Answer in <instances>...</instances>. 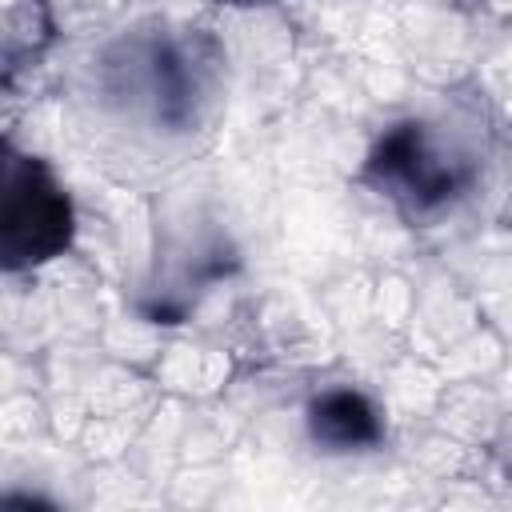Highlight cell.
I'll return each mask as SVG.
<instances>
[{
  "label": "cell",
  "mask_w": 512,
  "mask_h": 512,
  "mask_svg": "<svg viewBox=\"0 0 512 512\" xmlns=\"http://www.w3.org/2000/svg\"><path fill=\"white\" fill-rule=\"evenodd\" d=\"M304 424L312 444L324 452H368L384 440L380 408L352 384H336L312 396Z\"/></svg>",
  "instance_id": "277c9868"
},
{
  "label": "cell",
  "mask_w": 512,
  "mask_h": 512,
  "mask_svg": "<svg viewBox=\"0 0 512 512\" xmlns=\"http://www.w3.org/2000/svg\"><path fill=\"white\" fill-rule=\"evenodd\" d=\"M76 208L48 160L4 144L0 192V264L4 272H32L72 248Z\"/></svg>",
  "instance_id": "3957f363"
},
{
  "label": "cell",
  "mask_w": 512,
  "mask_h": 512,
  "mask_svg": "<svg viewBox=\"0 0 512 512\" xmlns=\"http://www.w3.org/2000/svg\"><path fill=\"white\" fill-rule=\"evenodd\" d=\"M224 8H268V4H284V0H216Z\"/></svg>",
  "instance_id": "5b68a950"
},
{
  "label": "cell",
  "mask_w": 512,
  "mask_h": 512,
  "mask_svg": "<svg viewBox=\"0 0 512 512\" xmlns=\"http://www.w3.org/2000/svg\"><path fill=\"white\" fill-rule=\"evenodd\" d=\"M476 180V156L444 140L428 120L416 116L388 124L360 164V184L412 224L452 212L476 188Z\"/></svg>",
  "instance_id": "7a4b0ae2"
},
{
  "label": "cell",
  "mask_w": 512,
  "mask_h": 512,
  "mask_svg": "<svg viewBox=\"0 0 512 512\" xmlns=\"http://www.w3.org/2000/svg\"><path fill=\"white\" fill-rule=\"evenodd\" d=\"M228 52L208 28L136 24L92 56V92L124 124L164 140L200 132L224 100Z\"/></svg>",
  "instance_id": "6da1fadb"
}]
</instances>
